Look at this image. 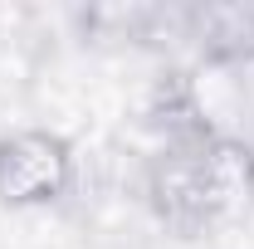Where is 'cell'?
Segmentation results:
<instances>
[{
    "label": "cell",
    "instance_id": "cell-1",
    "mask_svg": "<svg viewBox=\"0 0 254 249\" xmlns=\"http://www.w3.org/2000/svg\"><path fill=\"white\" fill-rule=\"evenodd\" d=\"M68 181V152L49 132H15L0 142V195L25 205V200H49Z\"/></svg>",
    "mask_w": 254,
    "mask_h": 249
}]
</instances>
